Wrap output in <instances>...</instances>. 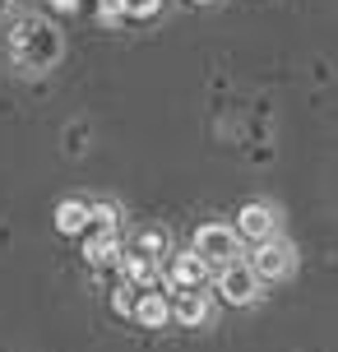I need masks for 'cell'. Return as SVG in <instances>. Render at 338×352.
Instances as JSON below:
<instances>
[{"mask_svg": "<svg viewBox=\"0 0 338 352\" xmlns=\"http://www.w3.org/2000/svg\"><path fill=\"white\" fill-rule=\"evenodd\" d=\"M10 52H14L19 70H52L60 60V37H56L52 23H37V19H23L10 33Z\"/></svg>", "mask_w": 338, "mask_h": 352, "instance_id": "cell-1", "label": "cell"}, {"mask_svg": "<svg viewBox=\"0 0 338 352\" xmlns=\"http://www.w3.org/2000/svg\"><path fill=\"white\" fill-rule=\"evenodd\" d=\"M241 236L232 228H223V223H204V228H195V241H190V250H195L199 260L209 264V269H227V264H236V255H241V246H236Z\"/></svg>", "mask_w": 338, "mask_h": 352, "instance_id": "cell-2", "label": "cell"}, {"mask_svg": "<svg viewBox=\"0 0 338 352\" xmlns=\"http://www.w3.org/2000/svg\"><path fill=\"white\" fill-rule=\"evenodd\" d=\"M162 283L172 292H195V287L209 283V264L199 260L195 250H172L167 255V269H162Z\"/></svg>", "mask_w": 338, "mask_h": 352, "instance_id": "cell-3", "label": "cell"}, {"mask_svg": "<svg viewBox=\"0 0 338 352\" xmlns=\"http://www.w3.org/2000/svg\"><path fill=\"white\" fill-rule=\"evenodd\" d=\"M214 287H218V297L227 301V306H250V301L260 297V278L250 274V264H227V269H218V278H214Z\"/></svg>", "mask_w": 338, "mask_h": 352, "instance_id": "cell-4", "label": "cell"}, {"mask_svg": "<svg viewBox=\"0 0 338 352\" xmlns=\"http://www.w3.org/2000/svg\"><path fill=\"white\" fill-rule=\"evenodd\" d=\"M292 264H297V255H292V246L287 241H260V246L250 250V274L264 283V278H287L292 274Z\"/></svg>", "mask_w": 338, "mask_h": 352, "instance_id": "cell-5", "label": "cell"}, {"mask_svg": "<svg viewBox=\"0 0 338 352\" xmlns=\"http://www.w3.org/2000/svg\"><path fill=\"white\" fill-rule=\"evenodd\" d=\"M236 236H246L250 246H260V241H273V232H278V218L269 204H246V209L236 213Z\"/></svg>", "mask_w": 338, "mask_h": 352, "instance_id": "cell-6", "label": "cell"}, {"mask_svg": "<svg viewBox=\"0 0 338 352\" xmlns=\"http://www.w3.org/2000/svg\"><path fill=\"white\" fill-rule=\"evenodd\" d=\"M121 274H125V283H130L135 292H153V283L162 278V274H158V264L148 260V255H139V250L121 255Z\"/></svg>", "mask_w": 338, "mask_h": 352, "instance_id": "cell-7", "label": "cell"}, {"mask_svg": "<svg viewBox=\"0 0 338 352\" xmlns=\"http://www.w3.org/2000/svg\"><path fill=\"white\" fill-rule=\"evenodd\" d=\"M209 297L204 292H177V301H172V320L177 324H185V329H195V324H204L209 320Z\"/></svg>", "mask_w": 338, "mask_h": 352, "instance_id": "cell-8", "label": "cell"}, {"mask_svg": "<svg viewBox=\"0 0 338 352\" xmlns=\"http://www.w3.org/2000/svg\"><path fill=\"white\" fill-rule=\"evenodd\" d=\"M135 320H139L144 329H162L172 320V301L162 297V292H139L135 297Z\"/></svg>", "mask_w": 338, "mask_h": 352, "instance_id": "cell-9", "label": "cell"}, {"mask_svg": "<svg viewBox=\"0 0 338 352\" xmlns=\"http://www.w3.org/2000/svg\"><path fill=\"white\" fill-rule=\"evenodd\" d=\"M84 228H89V204L84 199H60L56 204V232L60 236H79Z\"/></svg>", "mask_w": 338, "mask_h": 352, "instance_id": "cell-10", "label": "cell"}, {"mask_svg": "<svg viewBox=\"0 0 338 352\" xmlns=\"http://www.w3.org/2000/svg\"><path fill=\"white\" fill-rule=\"evenodd\" d=\"M84 255H89V264H121V241H116V232H98V236H89V246H84Z\"/></svg>", "mask_w": 338, "mask_h": 352, "instance_id": "cell-11", "label": "cell"}, {"mask_svg": "<svg viewBox=\"0 0 338 352\" xmlns=\"http://www.w3.org/2000/svg\"><path fill=\"white\" fill-rule=\"evenodd\" d=\"M135 250H139V255H148V260L167 255V232H162V228H139V236H135Z\"/></svg>", "mask_w": 338, "mask_h": 352, "instance_id": "cell-12", "label": "cell"}, {"mask_svg": "<svg viewBox=\"0 0 338 352\" xmlns=\"http://www.w3.org/2000/svg\"><path fill=\"white\" fill-rule=\"evenodd\" d=\"M116 204H89V223H98V232H116Z\"/></svg>", "mask_w": 338, "mask_h": 352, "instance_id": "cell-13", "label": "cell"}, {"mask_svg": "<svg viewBox=\"0 0 338 352\" xmlns=\"http://www.w3.org/2000/svg\"><path fill=\"white\" fill-rule=\"evenodd\" d=\"M121 5H125V14H130V19H153L162 0H121Z\"/></svg>", "mask_w": 338, "mask_h": 352, "instance_id": "cell-14", "label": "cell"}, {"mask_svg": "<svg viewBox=\"0 0 338 352\" xmlns=\"http://www.w3.org/2000/svg\"><path fill=\"white\" fill-rule=\"evenodd\" d=\"M111 306H116L121 316H135V287H130V283H121V287L111 292Z\"/></svg>", "mask_w": 338, "mask_h": 352, "instance_id": "cell-15", "label": "cell"}, {"mask_svg": "<svg viewBox=\"0 0 338 352\" xmlns=\"http://www.w3.org/2000/svg\"><path fill=\"white\" fill-rule=\"evenodd\" d=\"M52 5H56V10H60V14H70V10H74V5H79V0H52Z\"/></svg>", "mask_w": 338, "mask_h": 352, "instance_id": "cell-16", "label": "cell"}, {"mask_svg": "<svg viewBox=\"0 0 338 352\" xmlns=\"http://www.w3.org/2000/svg\"><path fill=\"white\" fill-rule=\"evenodd\" d=\"M195 5H209V0H195Z\"/></svg>", "mask_w": 338, "mask_h": 352, "instance_id": "cell-17", "label": "cell"}]
</instances>
